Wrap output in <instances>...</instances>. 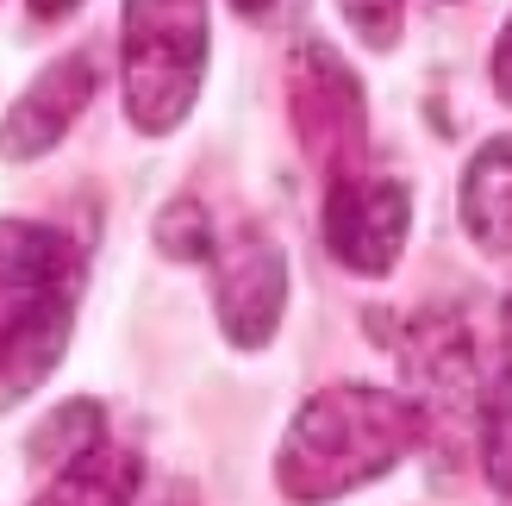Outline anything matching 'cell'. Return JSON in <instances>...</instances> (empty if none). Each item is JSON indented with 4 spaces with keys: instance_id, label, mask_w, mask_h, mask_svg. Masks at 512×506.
<instances>
[{
    "instance_id": "cell-2",
    "label": "cell",
    "mask_w": 512,
    "mask_h": 506,
    "mask_svg": "<svg viewBox=\"0 0 512 506\" xmlns=\"http://www.w3.org/2000/svg\"><path fill=\"white\" fill-rule=\"evenodd\" d=\"M82 300V250L38 219H0V407L63 363Z\"/></svg>"
},
{
    "instance_id": "cell-1",
    "label": "cell",
    "mask_w": 512,
    "mask_h": 506,
    "mask_svg": "<svg viewBox=\"0 0 512 506\" xmlns=\"http://www.w3.org/2000/svg\"><path fill=\"white\" fill-rule=\"evenodd\" d=\"M419 444H425V419L406 394L338 382V388H319L294 413L288 438L275 450V488L294 506H325L381 482Z\"/></svg>"
},
{
    "instance_id": "cell-6",
    "label": "cell",
    "mask_w": 512,
    "mask_h": 506,
    "mask_svg": "<svg viewBox=\"0 0 512 506\" xmlns=\"http://www.w3.org/2000/svg\"><path fill=\"white\" fill-rule=\"evenodd\" d=\"M400 357H406V382H413V407L425 419V438L444 432H469L481 425V369H475V344L456 313H419L400 332Z\"/></svg>"
},
{
    "instance_id": "cell-12",
    "label": "cell",
    "mask_w": 512,
    "mask_h": 506,
    "mask_svg": "<svg viewBox=\"0 0 512 506\" xmlns=\"http://www.w3.org/2000/svg\"><path fill=\"white\" fill-rule=\"evenodd\" d=\"M481 469L500 494H512V375L500 369V382L481 394Z\"/></svg>"
},
{
    "instance_id": "cell-9",
    "label": "cell",
    "mask_w": 512,
    "mask_h": 506,
    "mask_svg": "<svg viewBox=\"0 0 512 506\" xmlns=\"http://www.w3.org/2000/svg\"><path fill=\"white\" fill-rule=\"evenodd\" d=\"M463 232L488 257H512V132L488 138L463 169V194H456Z\"/></svg>"
},
{
    "instance_id": "cell-16",
    "label": "cell",
    "mask_w": 512,
    "mask_h": 506,
    "mask_svg": "<svg viewBox=\"0 0 512 506\" xmlns=\"http://www.w3.org/2000/svg\"><path fill=\"white\" fill-rule=\"evenodd\" d=\"M25 7H32V19H63V13L82 7V0H25Z\"/></svg>"
},
{
    "instance_id": "cell-5",
    "label": "cell",
    "mask_w": 512,
    "mask_h": 506,
    "mask_svg": "<svg viewBox=\"0 0 512 506\" xmlns=\"http://www.w3.org/2000/svg\"><path fill=\"white\" fill-rule=\"evenodd\" d=\"M413 232V194L400 175L350 169L325 182V250L350 275H388Z\"/></svg>"
},
{
    "instance_id": "cell-14",
    "label": "cell",
    "mask_w": 512,
    "mask_h": 506,
    "mask_svg": "<svg viewBox=\"0 0 512 506\" xmlns=\"http://www.w3.org/2000/svg\"><path fill=\"white\" fill-rule=\"evenodd\" d=\"M350 32L363 38L369 50H394L400 44V19H406V0H338Z\"/></svg>"
},
{
    "instance_id": "cell-4",
    "label": "cell",
    "mask_w": 512,
    "mask_h": 506,
    "mask_svg": "<svg viewBox=\"0 0 512 506\" xmlns=\"http://www.w3.org/2000/svg\"><path fill=\"white\" fill-rule=\"evenodd\" d=\"M288 119H294L300 150L325 169V182L363 169V150H369L363 82H356L350 63L319 38L294 44V57H288Z\"/></svg>"
},
{
    "instance_id": "cell-11",
    "label": "cell",
    "mask_w": 512,
    "mask_h": 506,
    "mask_svg": "<svg viewBox=\"0 0 512 506\" xmlns=\"http://www.w3.org/2000/svg\"><path fill=\"white\" fill-rule=\"evenodd\" d=\"M94 444H100V407H94V400H69L63 413H50L38 432H32V457H44V463H75Z\"/></svg>"
},
{
    "instance_id": "cell-17",
    "label": "cell",
    "mask_w": 512,
    "mask_h": 506,
    "mask_svg": "<svg viewBox=\"0 0 512 506\" xmlns=\"http://www.w3.org/2000/svg\"><path fill=\"white\" fill-rule=\"evenodd\" d=\"M232 7H238V13H244V19H263V13H269V7H275V0H232Z\"/></svg>"
},
{
    "instance_id": "cell-10",
    "label": "cell",
    "mask_w": 512,
    "mask_h": 506,
    "mask_svg": "<svg viewBox=\"0 0 512 506\" xmlns=\"http://www.w3.org/2000/svg\"><path fill=\"white\" fill-rule=\"evenodd\" d=\"M138 457L100 438L94 450H82L75 463H63L50 475V488L32 500V506H132L138 494Z\"/></svg>"
},
{
    "instance_id": "cell-3",
    "label": "cell",
    "mask_w": 512,
    "mask_h": 506,
    "mask_svg": "<svg viewBox=\"0 0 512 506\" xmlns=\"http://www.w3.org/2000/svg\"><path fill=\"white\" fill-rule=\"evenodd\" d=\"M125 119L144 138L175 132L207 82V0H125L119 13Z\"/></svg>"
},
{
    "instance_id": "cell-7",
    "label": "cell",
    "mask_w": 512,
    "mask_h": 506,
    "mask_svg": "<svg viewBox=\"0 0 512 506\" xmlns=\"http://www.w3.org/2000/svg\"><path fill=\"white\" fill-rule=\"evenodd\" d=\"M213 313L238 350H263L288 313V257L269 232H238L213 250Z\"/></svg>"
},
{
    "instance_id": "cell-8",
    "label": "cell",
    "mask_w": 512,
    "mask_h": 506,
    "mask_svg": "<svg viewBox=\"0 0 512 506\" xmlns=\"http://www.w3.org/2000/svg\"><path fill=\"white\" fill-rule=\"evenodd\" d=\"M88 100H94V63L88 57H57L50 69H38L7 107V119H0V157H13V163L50 157L69 138V125L82 119Z\"/></svg>"
},
{
    "instance_id": "cell-13",
    "label": "cell",
    "mask_w": 512,
    "mask_h": 506,
    "mask_svg": "<svg viewBox=\"0 0 512 506\" xmlns=\"http://www.w3.org/2000/svg\"><path fill=\"white\" fill-rule=\"evenodd\" d=\"M157 244L169 250L175 263H200V257H213V225H207V207H194V200H169L163 219H157Z\"/></svg>"
},
{
    "instance_id": "cell-15",
    "label": "cell",
    "mask_w": 512,
    "mask_h": 506,
    "mask_svg": "<svg viewBox=\"0 0 512 506\" xmlns=\"http://www.w3.org/2000/svg\"><path fill=\"white\" fill-rule=\"evenodd\" d=\"M488 69H494V94L512 107V19L500 25V38H494V57H488Z\"/></svg>"
}]
</instances>
